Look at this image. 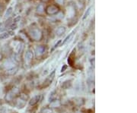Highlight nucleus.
Listing matches in <instances>:
<instances>
[{
    "mask_svg": "<svg viewBox=\"0 0 137 113\" xmlns=\"http://www.w3.org/2000/svg\"><path fill=\"white\" fill-rule=\"evenodd\" d=\"M0 11H1V6H0Z\"/></svg>",
    "mask_w": 137,
    "mask_h": 113,
    "instance_id": "a878e982",
    "label": "nucleus"
},
{
    "mask_svg": "<svg viewBox=\"0 0 137 113\" xmlns=\"http://www.w3.org/2000/svg\"><path fill=\"white\" fill-rule=\"evenodd\" d=\"M18 71V66H13V67H11V68H8L7 69V71L6 73L8 74V75H14Z\"/></svg>",
    "mask_w": 137,
    "mask_h": 113,
    "instance_id": "6e6552de",
    "label": "nucleus"
},
{
    "mask_svg": "<svg viewBox=\"0 0 137 113\" xmlns=\"http://www.w3.org/2000/svg\"><path fill=\"white\" fill-rule=\"evenodd\" d=\"M72 86V81L71 80H67V81H64L62 84V88H63L64 90H67V89L70 88Z\"/></svg>",
    "mask_w": 137,
    "mask_h": 113,
    "instance_id": "9d476101",
    "label": "nucleus"
},
{
    "mask_svg": "<svg viewBox=\"0 0 137 113\" xmlns=\"http://www.w3.org/2000/svg\"><path fill=\"white\" fill-rule=\"evenodd\" d=\"M66 30V28L65 27L60 26V27H59L57 28V30H56V34L57 36H61L65 34Z\"/></svg>",
    "mask_w": 137,
    "mask_h": 113,
    "instance_id": "0eeeda50",
    "label": "nucleus"
},
{
    "mask_svg": "<svg viewBox=\"0 0 137 113\" xmlns=\"http://www.w3.org/2000/svg\"><path fill=\"white\" fill-rule=\"evenodd\" d=\"M66 68H67L66 65H64V66H63V68H62V69H61V71H62H62H64L66 69Z\"/></svg>",
    "mask_w": 137,
    "mask_h": 113,
    "instance_id": "b1692460",
    "label": "nucleus"
},
{
    "mask_svg": "<svg viewBox=\"0 0 137 113\" xmlns=\"http://www.w3.org/2000/svg\"><path fill=\"white\" fill-rule=\"evenodd\" d=\"M40 98H41V96L39 95H37L35 96H34L32 99H31V100L29 101V105H30L31 106H35L37 103L39 102V100H40Z\"/></svg>",
    "mask_w": 137,
    "mask_h": 113,
    "instance_id": "1a4fd4ad",
    "label": "nucleus"
},
{
    "mask_svg": "<svg viewBox=\"0 0 137 113\" xmlns=\"http://www.w3.org/2000/svg\"><path fill=\"white\" fill-rule=\"evenodd\" d=\"M61 105H62L61 101L60 100H56V99H55V100H52L50 102V104H49V107H50V109H55V108L60 107Z\"/></svg>",
    "mask_w": 137,
    "mask_h": 113,
    "instance_id": "7ed1b4c3",
    "label": "nucleus"
},
{
    "mask_svg": "<svg viewBox=\"0 0 137 113\" xmlns=\"http://www.w3.org/2000/svg\"><path fill=\"white\" fill-rule=\"evenodd\" d=\"M12 13V7H9V8L7 9V11H6V14H5V18H8L9 16L11 15Z\"/></svg>",
    "mask_w": 137,
    "mask_h": 113,
    "instance_id": "f3484780",
    "label": "nucleus"
},
{
    "mask_svg": "<svg viewBox=\"0 0 137 113\" xmlns=\"http://www.w3.org/2000/svg\"><path fill=\"white\" fill-rule=\"evenodd\" d=\"M4 29H5V27H4V24H0V32L2 31Z\"/></svg>",
    "mask_w": 137,
    "mask_h": 113,
    "instance_id": "4be33fe9",
    "label": "nucleus"
},
{
    "mask_svg": "<svg viewBox=\"0 0 137 113\" xmlns=\"http://www.w3.org/2000/svg\"><path fill=\"white\" fill-rule=\"evenodd\" d=\"M75 104L77 105L78 106H82L83 104H84V99H82V98H76L75 99Z\"/></svg>",
    "mask_w": 137,
    "mask_h": 113,
    "instance_id": "9b49d317",
    "label": "nucleus"
},
{
    "mask_svg": "<svg viewBox=\"0 0 137 113\" xmlns=\"http://www.w3.org/2000/svg\"><path fill=\"white\" fill-rule=\"evenodd\" d=\"M60 43H61V40H59V41L57 42V43L55 44V46H54V48H56V47H58V46L60 45Z\"/></svg>",
    "mask_w": 137,
    "mask_h": 113,
    "instance_id": "5701e85b",
    "label": "nucleus"
},
{
    "mask_svg": "<svg viewBox=\"0 0 137 113\" xmlns=\"http://www.w3.org/2000/svg\"><path fill=\"white\" fill-rule=\"evenodd\" d=\"M44 1H47V0H44Z\"/></svg>",
    "mask_w": 137,
    "mask_h": 113,
    "instance_id": "bb28decb",
    "label": "nucleus"
},
{
    "mask_svg": "<svg viewBox=\"0 0 137 113\" xmlns=\"http://www.w3.org/2000/svg\"><path fill=\"white\" fill-rule=\"evenodd\" d=\"M45 12L48 15H55L60 12V8L54 5H50L45 8Z\"/></svg>",
    "mask_w": 137,
    "mask_h": 113,
    "instance_id": "f03ea898",
    "label": "nucleus"
},
{
    "mask_svg": "<svg viewBox=\"0 0 137 113\" xmlns=\"http://www.w3.org/2000/svg\"><path fill=\"white\" fill-rule=\"evenodd\" d=\"M41 113H53V109L50 107H45L41 109Z\"/></svg>",
    "mask_w": 137,
    "mask_h": 113,
    "instance_id": "4468645a",
    "label": "nucleus"
},
{
    "mask_svg": "<svg viewBox=\"0 0 137 113\" xmlns=\"http://www.w3.org/2000/svg\"><path fill=\"white\" fill-rule=\"evenodd\" d=\"M2 59V54L0 53V61H1Z\"/></svg>",
    "mask_w": 137,
    "mask_h": 113,
    "instance_id": "393cba45",
    "label": "nucleus"
},
{
    "mask_svg": "<svg viewBox=\"0 0 137 113\" xmlns=\"http://www.w3.org/2000/svg\"><path fill=\"white\" fill-rule=\"evenodd\" d=\"M44 12V7H43V4H40L38 5L37 7V12L39 14H41Z\"/></svg>",
    "mask_w": 137,
    "mask_h": 113,
    "instance_id": "ddd939ff",
    "label": "nucleus"
},
{
    "mask_svg": "<svg viewBox=\"0 0 137 113\" xmlns=\"http://www.w3.org/2000/svg\"><path fill=\"white\" fill-rule=\"evenodd\" d=\"M91 9H92V7H91H91H89V8L87 9V11L85 12V13L84 16H83V18H82V19H83V20H85L87 17H89V16L90 13H91Z\"/></svg>",
    "mask_w": 137,
    "mask_h": 113,
    "instance_id": "dca6fc26",
    "label": "nucleus"
},
{
    "mask_svg": "<svg viewBox=\"0 0 137 113\" xmlns=\"http://www.w3.org/2000/svg\"><path fill=\"white\" fill-rule=\"evenodd\" d=\"M10 28H11V29H12V30H15V29H16V28H17V24H15V23H13V24H12L11 25Z\"/></svg>",
    "mask_w": 137,
    "mask_h": 113,
    "instance_id": "aec40b11",
    "label": "nucleus"
},
{
    "mask_svg": "<svg viewBox=\"0 0 137 113\" xmlns=\"http://www.w3.org/2000/svg\"><path fill=\"white\" fill-rule=\"evenodd\" d=\"M19 95H20V99H21V100H23V101L27 100L28 98H29L28 95H27V94L24 93H21L20 94H19Z\"/></svg>",
    "mask_w": 137,
    "mask_h": 113,
    "instance_id": "2eb2a0df",
    "label": "nucleus"
},
{
    "mask_svg": "<svg viewBox=\"0 0 137 113\" xmlns=\"http://www.w3.org/2000/svg\"><path fill=\"white\" fill-rule=\"evenodd\" d=\"M54 75H55V71H53L50 75H49V77L46 79V81H44V83H43V86L47 87L48 85H50L51 82L53 81V78H54Z\"/></svg>",
    "mask_w": 137,
    "mask_h": 113,
    "instance_id": "20e7f679",
    "label": "nucleus"
},
{
    "mask_svg": "<svg viewBox=\"0 0 137 113\" xmlns=\"http://www.w3.org/2000/svg\"><path fill=\"white\" fill-rule=\"evenodd\" d=\"M46 46H39L36 48V55H41L46 52Z\"/></svg>",
    "mask_w": 137,
    "mask_h": 113,
    "instance_id": "423d86ee",
    "label": "nucleus"
},
{
    "mask_svg": "<svg viewBox=\"0 0 137 113\" xmlns=\"http://www.w3.org/2000/svg\"><path fill=\"white\" fill-rule=\"evenodd\" d=\"M20 20H21V17H20V16H18L17 18H14V21H13V22L16 24V23H17V22H18V21H20Z\"/></svg>",
    "mask_w": 137,
    "mask_h": 113,
    "instance_id": "412c9836",
    "label": "nucleus"
},
{
    "mask_svg": "<svg viewBox=\"0 0 137 113\" xmlns=\"http://www.w3.org/2000/svg\"><path fill=\"white\" fill-rule=\"evenodd\" d=\"M24 58H25V60L27 61V62H30L32 61L33 58H34V53L30 50V49H28L27 52H26V53H25V55H24Z\"/></svg>",
    "mask_w": 137,
    "mask_h": 113,
    "instance_id": "39448f33",
    "label": "nucleus"
},
{
    "mask_svg": "<svg viewBox=\"0 0 137 113\" xmlns=\"http://www.w3.org/2000/svg\"><path fill=\"white\" fill-rule=\"evenodd\" d=\"M12 34H13L12 32H4V33H2V34H0V39L1 40L6 39L10 35H12Z\"/></svg>",
    "mask_w": 137,
    "mask_h": 113,
    "instance_id": "f8f14e48",
    "label": "nucleus"
},
{
    "mask_svg": "<svg viewBox=\"0 0 137 113\" xmlns=\"http://www.w3.org/2000/svg\"><path fill=\"white\" fill-rule=\"evenodd\" d=\"M72 34H70L69 35H68V36L66 37V39L64 40V41L62 42V44H65V43H66V42H67V41H68V40H69V39L71 38V37H72Z\"/></svg>",
    "mask_w": 137,
    "mask_h": 113,
    "instance_id": "6ab92c4d",
    "label": "nucleus"
},
{
    "mask_svg": "<svg viewBox=\"0 0 137 113\" xmlns=\"http://www.w3.org/2000/svg\"><path fill=\"white\" fill-rule=\"evenodd\" d=\"M54 1L56 4L60 5V6H62V5L65 3V0H54Z\"/></svg>",
    "mask_w": 137,
    "mask_h": 113,
    "instance_id": "a211bd4d",
    "label": "nucleus"
},
{
    "mask_svg": "<svg viewBox=\"0 0 137 113\" xmlns=\"http://www.w3.org/2000/svg\"><path fill=\"white\" fill-rule=\"evenodd\" d=\"M28 35L34 41H41L43 38V33L39 28H33L29 31Z\"/></svg>",
    "mask_w": 137,
    "mask_h": 113,
    "instance_id": "f257e3e1",
    "label": "nucleus"
}]
</instances>
